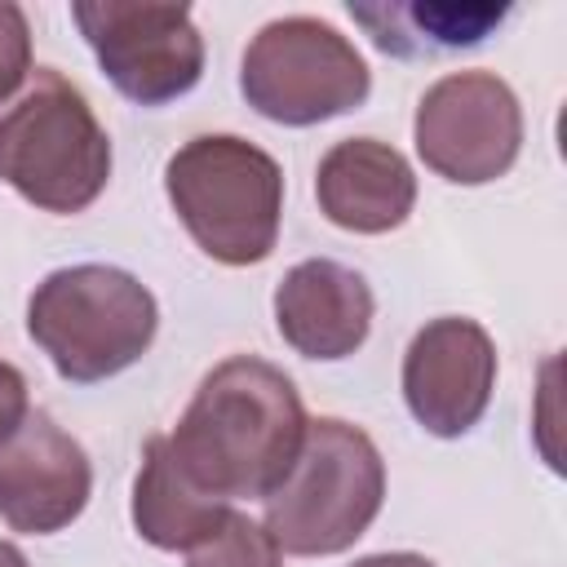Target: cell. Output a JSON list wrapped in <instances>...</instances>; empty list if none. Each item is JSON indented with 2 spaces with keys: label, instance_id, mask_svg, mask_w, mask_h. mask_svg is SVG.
<instances>
[{
  "label": "cell",
  "instance_id": "obj_2",
  "mask_svg": "<svg viewBox=\"0 0 567 567\" xmlns=\"http://www.w3.org/2000/svg\"><path fill=\"white\" fill-rule=\"evenodd\" d=\"M0 182L58 217L84 213L106 190L111 137L58 66H35L0 106Z\"/></svg>",
  "mask_w": 567,
  "mask_h": 567
},
{
  "label": "cell",
  "instance_id": "obj_18",
  "mask_svg": "<svg viewBox=\"0 0 567 567\" xmlns=\"http://www.w3.org/2000/svg\"><path fill=\"white\" fill-rule=\"evenodd\" d=\"M354 567H439V563H430V558H421V554L399 549V554H368V558H359Z\"/></svg>",
  "mask_w": 567,
  "mask_h": 567
},
{
  "label": "cell",
  "instance_id": "obj_14",
  "mask_svg": "<svg viewBox=\"0 0 567 567\" xmlns=\"http://www.w3.org/2000/svg\"><path fill=\"white\" fill-rule=\"evenodd\" d=\"M350 18L372 35L381 53L394 58H434L483 44L505 18L509 4H456V0H385L350 4Z\"/></svg>",
  "mask_w": 567,
  "mask_h": 567
},
{
  "label": "cell",
  "instance_id": "obj_17",
  "mask_svg": "<svg viewBox=\"0 0 567 567\" xmlns=\"http://www.w3.org/2000/svg\"><path fill=\"white\" fill-rule=\"evenodd\" d=\"M27 412H31V399H27V377L9 363V359H0V443L27 421Z\"/></svg>",
  "mask_w": 567,
  "mask_h": 567
},
{
  "label": "cell",
  "instance_id": "obj_6",
  "mask_svg": "<svg viewBox=\"0 0 567 567\" xmlns=\"http://www.w3.org/2000/svg\"><path fill=\"white\" fill-rule=\"evenodd\" d=\"M239 93L257 115L306 128L363 106L372 93V71L332 22L292 13L266 22L248 40Z\"/></svg>",
  "mask_w": 567,
  "mask_h": 567
},
{
  "label": "cell",
  "instance_id": "obj_15",
  "mask_svg": "<svg viewBox=\"0 0 567 567\" xmlns=\"http://www.w3.org/2000/svg\"><path fill=\"white\" fill-rule=\"evenodd\" d=\"M186 567H284V558L257 518L230 509L208 540L186 549Z\"/></svg>",
  "mask_w": 567,
  "mask_h": 567
},
{
  "label": "cell",
  "instance_id": "obj_19",
  "mask_svg": "<svg viewBox=\"0 0 567 567\" xmlns=\"http://www.w3.org/2000/svg\"><path fill=\"white\" fill-rule=\"evenodd\" d=\"M0 567H31V563H27V554H22L18 545L0 540Z\"/></svg>",
  "mask_w": 567,
  "mask_h": 567
},
{
  "label": "cell",
  "instance_id": "obj_10",
  "mask_svg": "<svg viewBox=\"0 0 567 567\" xmlns=\"http://www.w3.org/2000/svg\"><path fill=\"white\" fill-rule=\"evenodd\" d=\"M89 496L93 465L84 447L44 408H31L27 421L0 443V518L13 532L49 536L71 527Z\"/></svg>",
  "mask_w": 567,
  "mask_h": 567
},
{
  "label": "cell",
  "instance_id": "obj_3",
  "mask_svg": "<svg viewBox=\"0 0 567 567\" xmlns=\"http://www.w3.org/2000/svg\"><path fill=\"white\" fill-rule=\"evenodd\" d=\"M164 190L190 239L221 266L275 252L284 217V168L235 133H199L164 164Z\"/></svg>",
  "mask_w": 567,
  "mask_h": 567
},
{
  "label": "cell",
  "instance_id": "obj_11",
  "mask_svg": "<svg viewBox=\"0 0 567 567\" xmlns=\"http://www.w3.org/2000/svg\"><path fill=\"white\" fill-rule=\"evenodd\" d=\"M368 279L332 257L297 261L275 288V328L306 359H346L372 332Z\"/></svg>",
  "mask_w": 567,
  "mask_h": 567
},
{
  "label": "cell",
  "instance_id": "obj_5",
  "mask_svg": "<svg viewBox=\"0 0 567 567\" xmlns=\"http://www.w3.org/2000/svg\"><path fill=\"white\" fill-rule=\"evenodd\" d=\"M385 501V461L377 443L341 421L319 416L306 425L288 478L266 496V532L279 554L323 558L350 549Z\"/></svg>",
  "mask_w": 567,
  "mask_h": 567
},
{
  "label": "cell",
  "instance_id": "obj_9",
  "mask_svg": "<svg viewBox=\"0 0 567 567\" xmlns=\"http://www.w3.org/2000/svg\"><path fill=\"white\" fill-rule=\"evenodd\" d=\"M496 390V341L465 315H443L416 328L403 354V399L421 430L461 439L478 425Z\"/></svg>",
  "mask_w": 567,
  "mask_h": 567
},
{
  "label": "cell",
  "instance_id": "obj_8",
  "mask_svg": "<svg viewBox=\"0 0 567 567\" xmlns=\"http://www.w3.org/2000/svg\"><path fill=\"white\" fill-rule=\"evenodd\" d=\"M416 155L456 186H483L514 168L523 151V106L492 71H452L425 89L412 120Z\"/></svg>",
  "mask_w": 567,
  "mask_h": 567
},
{
  "label": "cell",
  "instance_id": "obj_1",
  "mask_svg": "<svg viewBox=\"0 0 567 567\" xmlns=\"http://www.w3.org/2000/svg\"><path fill=\"white\" fill-rule=\"evenodd\" d=\"M306 425L301 394L284 368L257 354H230L195 385L168 447L213 496L266 501L288 478Z\"/></svg>",
  "mask_w": 567,
  "mask_h": 567
},
{
  "label": "cell",
  "instance_id": "obj_12",
  "mask_svg": "<svg viewBox=\"0 0 567 567\" xmlns=\"http://www.w3.org/2000/svg\"><path fill=\"white\" fill-rule=\"evenodd\" d=\"M315 199L332 226L354 235H385L408 221L416 204V173L390 142L346 137L319 159Z\"/></svg>",
  "mask_w": 567,
  "mask_h": 567
},
{
  "label": "cell",
  "instance_id": "obj_4",
  "mask_svg": "<svg viewBox=\"0 0 567 567\" xmlns=\"http://www.w3.org/2000/svg\"><path fill=\"white\" fill-rule=\"evenodd\" d=\"M159 328L151 288L102 261L44 275L27 301V332L49 354L62 381L93 385L133 368Z\"/></svg>",
  "mask_w": 567,
  "mask_h": 567
},
{
  "label": "cell",
  "instance_id": "obj_7",
  "mask_svg": "<svg viewBox=\"0 0 567 567\" xmlns=\"http://www.w3.org/2000/svg\"><path fill=\"white\" fill-rule=\"evenodd\" d=\"M71 18L102 75L137 106H164L204 75V35L186 4L80 0Z\"/></svg>",
  "mask_w": 567,
  "mask_h": 567
},
{
  "label": "cell",
  "instance_id": "obj_13",
  "mask_svg": "<svg viewBox=\"0 0 567 567\" xmlns=\"http://www.w3.org/2000/svg\"><path fill=\"white\" fill-rule=\"evenodd\" d=\"M230 514V501L199 487L168 447V434L146 439L142 470L133 478V527L155 549H195Z\"/></svg>",
  "mask_w": 567,
  "mask_h": 567
},
{
  "label": "cell",
  "instance_id": "obj_16",
  "mask_svg": "<svg viewBox=\"0 0 567 567\" xmlns=\"http://www.w3.org/2000/svg\"><path fill=\"white\" fill-rule=\"evenodd\" d=\"M31 75V27L27 13L0 0V106L27 84Z\"/></svg>",
  "mask_w": 567,
  "mask_h": 567
}]
</instances>
